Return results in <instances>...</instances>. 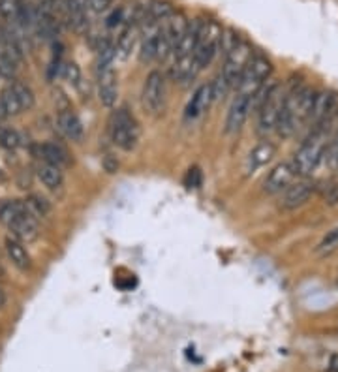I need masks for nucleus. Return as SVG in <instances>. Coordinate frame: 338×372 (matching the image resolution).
<instances>
[{
    "instance_id": "f257e3e1",
    "label": "nucleus",
    "mask_w": 338,
    "mask_h": 372,
    "mask_svg": "<svg viewBox=\"0 0 338 372\" xmlns=\"http://www.w3.org/2000/svg\"><path fill=\"white\" fill-rule=\"evenodd\" d=\"M314 94L307 85H295L284 94V102H282L280 117L277 123V132L282 138H292L297 128L304 120H308L310 109H312Z\"/></svg>"
},
{
    "instance_id": "f03ea898",
    "label": "nucleus",
    "mask_w": 338,
    "mask_h": 372,
    "mask_svg": "<svg viewBox=\"0 0 338 372\" xmlns=\"http://www.w3.org/2000/svg\"><path fill=\"white\" fill-rule=\"evenodd\" d=\"M327 126L329 123L314 126L310 138L297 150V155L292 162L293 170L297 175H312L314 171L323 164V155H325V147H327Z\"/></svg>"
},
{
    "instance_id": "7ed1b4c3",
    "label": "nucleus",
    "mask_w": 338,
    "mask_h": 372,
    "mask_svg": "<svg viewBox=\"0 0 338 372\" xmlns=\"http://www.w3.org/2000/svg\"><path fill=\"white\" fill-rule=\"evenodd\" d=\"M222 31L224 29L216 21H200V31H198V40H195L194 49V62L198 70L210 66V62L216 58V55L220 51Z\"/></svg>"
},
{
    "instance_id": "20e7f679",
    "label": "nucleus",
    "mask_w": 338,
    "mask_h": 372,
    "mask_svg": "<svg viewBox=\"0 0 338 372\" xmlns=\"http://www.w3.org/2000/svg\"><path fill=\"white\" fill-rule=\"evenodd\" d=\"M109 135L118 149H135L139 141V123L128 108H118L117 111H113L109 120Z\"/></svg>"
},
{
    "instance_id": "39448f33",
    "label": "nucleus",
    "mask_w": 338,
    "mask_h": 372,
    "mask_svg": "<svg viewBox=\"0 0 338 372\" xmlns=\"http://www.w3.org/2000/svg\"><path fill=\"white\" fill-rule=\"evenodd\" d=\"M272 73V64L271 61L260 53L252 55L248 66L245 68L241 79L237 83V94H245V96H254L256 91L262 87L263 83L269 79V76Z\"/></svg>"
},
{
    "instance_id": "423d86ee",
    "label": "nucleus",
    "mask_w": 338,
    "mask_h": 372,
    "mask_svg": "<svg viewBox=\"0 0 338 372\" xmlns=\"http://www.w3.org/2000/svg\"><path fill=\"white\" fill-rule=\"evenodd\" d=\"M284 91L280 85L272 83L267 94L263 96L262 103L257 105V126L262 134H269L272 130H277L278 117H280L282 102H284Z\"/></svg>"
},
{
    "instance_id": "0eeeda50",
    "label": "nucleus",
    "mask_w": 338,
    "mask_h": 372,
    "mask_svg": "<svg viewBox=\"0 0 338 372\" xmlns=\"http://www.w3.org/2000/svg\"><path fill=\"white\" fill-rule=\"evenodd\" d=\"M252 55V47L245 40H239L235 46L231 47V51L224 57V66H222V78L227 83V87L235 88L239 79H241L245 68L248 66Z\"/></svg>"
},
{
    "instance_id": "6e6552de",
    "label": "nucleus",
    "mask_w": 338,
    "mask_h": 372,
    "mask_svg": "<svg viewBox=\"0 0 338 372\" xmlns=\"http://www.w3.org/2000/svg\"><path fill=\"white\" fill-rule=\"evenodd\" d=\"M165 79L162 72L154 70L147 76L143 83V91H141V103H143L145 111L156 115L160 113L165 105Z\"/></svg>"
},
{
    "instance_id": "1a4fd4ad",
    "label": "nucleus",
    "mask_w": 338,
    "mask_h": 372,
    "mask_svg": "<svg viewBox=\"0 0 338 372\" xmlns=\"http://www.w3.org/2000/svg\"><path fill=\"white\" fill-rule=\"evenodd\" d=\"M56 11L62 25L76 32H85L88 29V10L85 0H55Z\"/></svg>"
},
{
    "instance_id": "9d476101",
    "label": "nucleus",
    "mask_w": 338,
    "mask_h": 372,
    "mask_svg": "<svg viewBox=\"0 0 338 372\" xmlns=\"http://www.w3.org/2000/svg\"><path fill=\"white\" fill-rule=\"evenodd\" d=\"M6 227L10 229L11 237H16L17 241H21L23 244L36 241L38 235H40V226H38L36 217H32L31 212H29V209L17 218H14Z\"/></svg>"
},
{
    "instance_id": "9b49d317",
    "label": "nucleus",
    "mask_w": 338,
    "mask_h": 372,
    "mask_svg": "<svg viewBox=\"0 0 338 372\" xmlns=\"http://www.w3.org/2000/svg\"><path fill=\"white\" fill-rule=\"evenodd\" d=\"M295 170H293L292 162H282V164L275 165L269 175L265 177L263 181V190L267 194H278V192H284L287 186L292 185V181L295 179Z\"/></svg>"
},
{
    "instance_id": "f8f14e48",
    "label": "nucleus",
    "mask_w": 338,
    "mask_h": 372,
    "mask_svg": "<svg viewBox=\"0 0 338 372\" xmlns=\"http://www.w3.org/2000/svg\"><path fill=\"white\" fill-rule=\"evenodd\" d=\"M252 111V98L245 94H237L233 103H231L227 117H225V132L227 134H237L245 126L246 119Z\"/></svg>"
},
{
    "instance_id": "ddd939ff",
    "label": "nucleus",
    "mask_w": 338,
    "mask_h": 372,
    "mask_svg": "<svg viewBox=\"0 0 338 372\" xmlns=\"http://www.w3.org/2000/svg\"><path fill=\"white\" fill-rule=\"evenodd\" d=\"M334 109H337V94L331 93V91H316L308 120H312L314 126L329 123Z\"/></svg>"
},
{
    "instance_id": "4468645a",
    "label": "nucleus",
    "mask_w": 338,
    "mask_h": 372,
    "mask_svg": "<svg viewBox=\"0 0 338 372\" xmlns=\"http://www.w3.org/2000/svg\"><path fill=\"white\" fill-rule=\"evenodd\" d=\"M314 190H316V186L310 181H301L295 182V185H290L286 190H284V194H282L280 205L284 207V209H287V211L297 209V207L304 205V203L310 200Z\"/></svg>"
},
{
    "instance_id": "2eb2a0df",
    "label": "nucleus",
    "mask_w": 338,
    "mask_h": 372,
    "mask_svg": "<svg viewBox=\"0 0 338 372\" xmlns=\"http://www.w3.org/2000/svg\"><path fill=\"white\" fill-rule=\"evenodd\" d=\"M36 156L41 162L56 165L61 170L72 164V156L66 150V147H62L61 143H55V141H46V143L36 145Z\"/></svg>"
},
{
    "instance_id": "dca6fc26",
    "label": "nucleus",
    "mask_w": 338,
    "mask_h": 372,
    "mask_svg": "<svg viewBox=\"0 0 338 372\" xmlns=\"http://www.w3.org/2000/svg\"><path fill=\"white\" fill-rule=\"evenodd\" d=\"M98 73V98L106 108H115L118 98V81L115 70H103Z\"/></svg>"
},
{
    "instance_id": "f3484780",
    "label": "nucleus",
    "mask_w": 338,
    "mask_h": 372,
    "mask_svg": "<svg viewBox=\"0 0 338 372\" xmlns=\"http://www.w3.org/2000/svg\"><path fill=\"white\" fill-rule=\"evenodd\" d=\"M56 124H58V130L64 134V138H68L70 141H81L85 135L81 119L73 113L72 109H61L56 115Z\"/></svg>"
},
{
    "instance_id": "a211bd4d",
    "label": "nucleus",
    "mask_w": 338,
    "mask_h": 372,
    "mask_svg": "<svg viewBox=\"0 0 338 372\" xmlns=\"http://www.w3.org/2000/svg\"><path fill=\"white\" fill-rule=\"evenodd\" d=\"M277 153V147L271 141H262L250 150V155L246 158V171L248 173H256L260 167L267 165L272 160V156Z\"/></svg>"
},
{
    "instance_id": "6ab92c4d",
    "label": "nucleus",
    "mask_w": 338,
    "mask_h": 372,
    "mask_svg": "<svg viewBox=\"0 0 338 372\" xmlns=\"http://www.w3.org/2000/svg\"><path fill=\"white\" fill-rule=\"evenodd\" d=\"M212 102H215V100H212L210 83L209 85H201V87L192 94V98H190L188 105H186V117H188V119H198V117H201V115L205 113Z\"/></svg>"
},
{
    "instance_id": "aec40b11",
    "label": "nucleus",
    "mask_w": 338,
    "mask_h": 372,
    "mask_svg": "<svg viewBox=\"0 0 338 372\" xmlns=\"http://www.w3.org/2000/svg\"><path fill=\"white\" fill-rule=\"evenodd\" d=\"M4 248H6V254H8V258H10V262L16 265L19 271H31L32 259L29 250L25 248V244L21 243V241H17L16 237H6Z\"/></svg>"
},
{
    "instance_id": "412c9836",
    "label": "nucleus",
    "mask_w": 338,
    "mask_h": 372,
    "mask_svg": "<svg viewBox=\"0 0 338 372\" xmlns=\"http://www.w3.org/2000/svg\"><path fill=\"white\" fill-rule=\"evenodd\" d=\"M139 26H124L123 32H121V36H118L117 43H115V53H117V58L121 61H126L133 53L135 46H138L139 41Z\"/></svg>"
},
{
    "instance_id": "4be33fe9",
    "label": "nucleus",
    "mask_w": 338,
    "mask_h": 372,
    "mask_svg": "<svg viewBox=\"0 0 338 372\" xmlns=\"http://www.w3.org/2000/svg\"><path fill=\"white\" fill-rule=\"evenodd\" d=\"M36 175L41 181V185L47 186L49 190H61L62 185H64V173H62L61 167H56V165L41 162L36 167Z\"/></svg>"
},
{
    "instance_id": "5701e85b",
    "label": "nucleus",
    "mask_w": 338,
    "mask_h": 372,
    "mask_svg": "<svg viewBox=\"0 0 338 372\" xmlns=\"http://www.w3.org/2000/svg\"><path fill=\"white\" fill-rule=\"evenodd\" d=\"M0 113H2V117H17V115L25 113V109L21 105L19 96L11 87V83L6 88H2V93H0Z\"/></svg>"
},
{
    "instance_id": "b1692460",
    "label": "nucleus",
    "mask_w": 338,
    "mask_h": 372,
    "mask_svg": "<svg viewBox=\"0 0 338 372\" xmlns=\"http://www.w3.org/2000/svg\"><path fill=\"white\" fill-rule=\"evenodd\" d=\"M25 211V202H19V200H6V202L0 203V222L4 224V226H8L14 218H17Z\"/></svg>"
},
{
    "instance_id": "393cba45",
    "label": "nucleus",
    "mask_w": 338,
    "mask_h": 372,
    "mask_svg": "<svg viewBox=\"0 0 338 372\" xmlns=\"http://www.w3.org/2000/svg\"><path fill=\"white\" fill-rule=\"evenodd\" d=\"M11 87H14L16 94L19 96L21 105H23L25 111H29V109L34 108V102H36V100H34V93H32L29 85H25V83H21V81H14L11 83Z\"/></svg>"
},
{
    "instance_id": "a878e982",
    "label": "nucleus",
    "mask_w": 338,
    "mask_h": 372,
    "mask_svg": "<svg viewBox=\"0 0 338 372\" xmlns=\"http://www.w3.org/2000/svg\"><path fill=\"white\" fill-rule=\"evenodd\" d=\"M0 145L8 150H17L23 145V138L17 130L2 128L0 130Z\"/></svg>"
},
{
    "instance_id": "bb28decb",
    "label": "nucleus",
    "mask_w": 338,
    "mask_h": 372,
    "mask_svg": "<svg viewBox=\"0 0 338 372\" xmlns=\"http://www.w3.org/2000/svg\"><path fill=\"white\" fill-rule=\"evenodd\" d=\"M25 205L29 209L32 217H47L49 215V203L40 196H31L29 200H25Z\"/></svg>"
},
{
    "instance_id": "cd10ccee",
    "label": "nucleus",
    "mask_w": 338,
    "mask_h": 372,
    "mask_svg": "<svg viewBox=\"0 0 338 372\" xmlns=\"http://www.w3.org/2000/svg\"><path fill=\"white\" fill-rule=\"evenodd\" d=\"M323 162L333 167V170H338V134L334 135L333 140L327 141V147H325V155H323Z\"/></svg>"
},
{
    "instance_id": "c85d7f7f",
    "label": "nucleus",
    "mask_w": 338,
    "mask_h": 372,
    "mask_svg": "<svg viewBox=\"0 0 338 372\" xmlns=\"http://www.w3.org/2000/svg\"><path fill=\"white\" fill-rule=\"evenodd\" d=\"M64 76H66V79L72 83L73 87H76V88L81 87L83 73H81V70H79V66H77L76 62H70V64H66V68H64Z\"/></svg>"
},
{
    "instance_id": "c756f323",
    "label": "nucleus",
    "mask_w": 338,
    "mask_h": 372,
    "mask_svg": "<svg viewBox=\"0 0 338 372\" xmlns=\"http://www.w3.org/2000/svg\"><path fill=\"white\" fill-rule=\"evenodd\" d=\"M115 0H85V6L91 14H102V11H108L113 6Z\"/></svg>"
},
{
    "instance_id": "7c9ffc66",
    "label": "nucleus",
    "mask_w": 338,
    "mask_h": 372,
    "mask_svg": "<svg viewBox=\"0 0 338 372\" xmlns=\"http://www.w3.org/2000/svg\"><path fill=\"white\" fill-rule=\"evenodd\" d=\"M334 244H338V227H334L333 232H329L327 235H325L319 248H322V250H329V248H334Z\"/></svg>"
},
{
    "instance_id": "2f4dec72",
    "label": "nucleus",
    "mask_w": 338,
    "mask_h": 372,
    "mask_svg": "<svg viewBox=\"0 0 338 372\" xmlns=\"http://www.w3.org/2000/svg\"><path fill=\"white\" fill-rule=\"evenodd\" d=\"M186 185L190 186V188H198V186L201 185V171L198 170V167H192V170L188 171V177H186Z\"/></svg>"
},
{
    "instance_id": "473e14b6",
    "label": "nucleus",
    "mask_w": 338,
    "mask_h": 372,
    "mask_svg": "<svg viewBox=\"0 0 338 372\" xmlns=\"http://www.w3.org/2000/svg\"><path fill=\"white\" fill-rule=\"evenodd\" d=\"M327 371L338 372V353H333V356H331V359H329V365H327Z\"/></svg>"
},
{
    "instance_id": "72a5a7b5",
    "label": "nucleus",
    "mask_w": 338,
    "mask_h": 372,
    "mask_svg": "<svg viewBox=\"0 0 338 372\" xmlns=\"http://www.w3.org/2000/svg\"><path fill=\"white\" fill-rule=\"evenodd\" d=\"M4 305H6V295H4V291L0 289V309H2Z\"/></svg>"
}]
</instances>
